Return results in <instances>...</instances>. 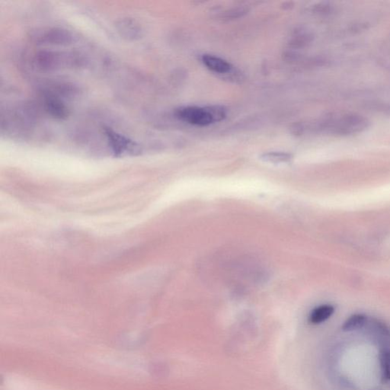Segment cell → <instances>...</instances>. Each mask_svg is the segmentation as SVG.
<instances>
[{
	"label": "cell",
	"mask_w": 390,
	"mask_h": 390,
	"mask_svg": "<svg viewBox=\"0 0 390 390\" xmlns=\"http://www.w3.org/2000/svg\"><path fill=\"white\" fill-rule=\"evenodd\" d=\"M202 61L204 64L210 69L211 71L218 73H228L232 69L231 64L227 61L213 56V55H208L205 54L202 58Z\"/></svg>",
	"instance_id": "obj_3"
},
{
	"label": "cell",
	"mask_w": 390,
	"mask_h": 390,
	"mask_svg": "<svg viewBox=\"0 0 390 390\" xmlns=\"http://www.w3.org/2000/svg\"><path fill=\"white\" fill-rule=\"evenodd\" d=\"M366 322V317L363 314H355L347 319L343 325L345 331H352L363 327Z\"/></svg>",
	"instance_id": "obj_6"
},
{
	"label": "cell",
	"mask_w": 390,
	"mask_h": 390,
	"mask_svg": "<svg viewBox=\"0 0 390 390\" xmlns=\"http://www.w3.org/2000/svg\"><path fill=\"white\" fill-rule=\"evenodd\" d=\"M368 123L361 115L347 114L331 119L329 129L334 134L349 135L363 131L368 127Z\"/></svg>",
	"instance_id": "obj_2"
},
{
	"label": "cell",
	"mask_w": 390,
	"mask_h": 390,
	"mask_svg": "<svg viewBox=\"0 0 390 390\" xmlns=\"http://www.w3.org/2000/svg\"><path fill=\"white\" fill-rule=\"evenodd\" d=\"M176 115L179 119L193 125L205 127L214 122L223 120L226 116V112L220 106L205 108L188 106L178 109Z\"/></svg>",
	"instance_id": "obj_1"
},
{
	"label": "cell",
	"mask_w": 390,
	"mask_h": 390,
	"mask_svg": "<svg viewBox=\"0 0 390 390\" xmlns=\"http://www.w3.org/2000/svg\"><path fill=\"white\" fill-rule=\"evenodd\" d=\"M293 158L292 154L284 152H265L260 156V159L264 162L275 165L289 163L293 160Z\"/></svg>",
	"instance_id": "obj_5"
},
{
	"label": "cell",
	"mask_w": 390,
	"mask_h": 390,
	"mask_svg": "<svg viewBox=\"0 0 390 390\" xmlns=\"http://www.w3.org/2000/svg\"><path fill=\"white\" fill-rule=\"evenodd\" d=\"M108 136L111 139L112 146H113L115 152L117 153H121L128 149L129 144L127 139L123 138L121 136L118 135L116 134H112L110 132H109Z\"/></svg>",
	"instance_id": "obj_7"
},
{
	"label": "cell",
	"mask_w": 390,
	"mask_h": 390,
	"mask_svg": "<svg viewBox=\"0 0 390 390\" xmlns=\"http://www.w3.org/2000/svg\"><path fill=\"white\" fill-rule=\"evenodd\" d=\"M334 312V307L330 304H324L313 309L309 315V320L312 324L317 325L330 319Z\"/></svg>",
	"instance_id": "obj_4"
},
{
	"label": "cell",
	"mask_w": 390,
	"mask_h": 390,
	"mask_svg": "<svg viewBox=\"0 0 390 390\" xmlns=\"http://www.w3.org/2000/svg\"><path fill=\"white\" fill-rule=\"evenodd\" d=\"M380 365H381L383 377L387 381H390V352L384 350L380 355Z\"/></svg>",
	"instance_id": "obj_8"
}]
</instances>
